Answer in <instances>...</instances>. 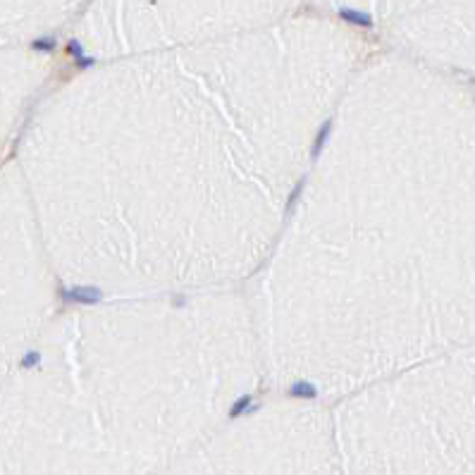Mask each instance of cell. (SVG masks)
Instances as JSON below:
<instances>
[{"mask_svg": "<svg viewBox=\"0 0 475 475\" xmlns=\"http://www.w3.org/2000/svg\"><path fill=\"white\" fill-rule=\"evenodd\" d=\"M63 296L67 299V301H77V304H98L103 299L101 289L96 287H72L70 291H63Z\"/></svg>", "mask_w": 475, "mask_h": 475, "instance_id": "cell-1", "label": "cell"}, {"mask_svg": "<svg viewBox=\"0 0 475 475\" xmlns=\"http://www.w3.org/2000/svg\"><path fill=\"white\" fill-rule=\"evenodd\" d=\"M289 394H291V397H299V399H315L318 397V390H315V384H311V382L299 380L289 387Z\"/></svg>", "mask_w": 475, "mask_h": 475, "instance_id": "cell-3", "label": "cell"}, {"mask_svg": "<svg viewBox=\"0 0 475 475\" xmlns=\"http://www.w3.org/2000/svg\"><path fill=\"white\" fill-rule=\"evenodd\" d=\"M339 17H342L344 22L356 24V26H373V19H370V15H366V12H359V10L344 8L342 12H339Z\"/></svg>", "mask_w": 475, "mask_h": 475, "instance_id": "cell-2", "label": "cell"}, {"mask_svg": "<svg viewBox=\"0 0 475 475\" xmlns=\"http://www.w3.org/2000/svg\"><path fill=\"white\" fill-rule=\"evenodd\" d=\"M330 132H332V122H325V125L320 127L318 136H315V141H313V153H311L313 158H318V156H320V151L325 148V141H328Z\"/></svg>", "mask_w": 475, "mask_h": 475, "instance_id": "cell-4", "label": "cell"}, {"mask_svg": "<svg viewBox=\"0 0 475 475\" xmlns=\"http://www.w3.org/2000/svg\"><path fill=\"white\" fill-rule=\"evenodd\" d=\"M301 191H304V182H299L294 189H291V194H289V203H287V213L294 211L296 201H299V196H301Z\"/></svg>", "mask_w": 475, "mask_h": 475, "instance_id": "cell-6", "label": "cell"}, {"mask_svg": "<svg viewBox=\"0 0 475 475\" xmlns=\"http://www.w3.org/2000/svg\"><path fill=\"white\" fill-rule=\"evenodd\" d=\"M34 48H36V50H53L55 41L53 39H36L34 41Z\"/></svg>", "mask_w": 475, "mask_h": 475, "instance_id": "cell-7", "label": "cell"}, {"mask_svg": "<svg viewBox=\"0 0 475 475\" xmlns=\"http://www.w3.org/2000/svg\"><path fill=\"white\" fill-rule=\"evenodd\" d=\"M91 63H94L91 57H79V67H88Z\"/></svg>", "mask_w": 475, "mask_h": 475, "instance_id": "cell-10", "label": "cell"}, {"mask_svg": "<svg viewBox=\"0 0 475 475\" xmlns=\"http://www.w3.org/2000/svg\"><path fill=\"white\" fill-rule=\"evenodd\" d=\"M251 401H253V397H251V394H244V397H239L232 404V408H229V418H239L242 413H249L251 411Z\"/></svg>", "mask_w": 475, "mask_h": 475, "instance_id": "cell-5", "label": "cell"}, {"mask_svg": "<svg viewBox=\"0 0 475 475\" xmlns=\"http://www.w3.org/2000/svg\"><path fill=\"white\" fill-rule=\"evenodd\" d=\"M67 53H70V55H74V57H77V60H79V57H81V53H84V50H81V46H79L77 41H70V43H67Z\"/></svg>", "mask_w": 475, "mask_h": 475, "instance_id": "cell-8", "label": "cell"}, {"mask_svg": "<svg viewBox=\"0 0 475 475\" xmlns=\"http://www.w3.org/2000/svg\"><path fill=\"white\" fill-rule=\"evenodd\" d=\"M36 363H39V353H29V356H26V359L22 361V366H24V368L36 366Z\"/></svg>", "mask_w": 475, "mask_h": 475, "instance_id": "cell-9", "label": "cell"}]
</instances>
